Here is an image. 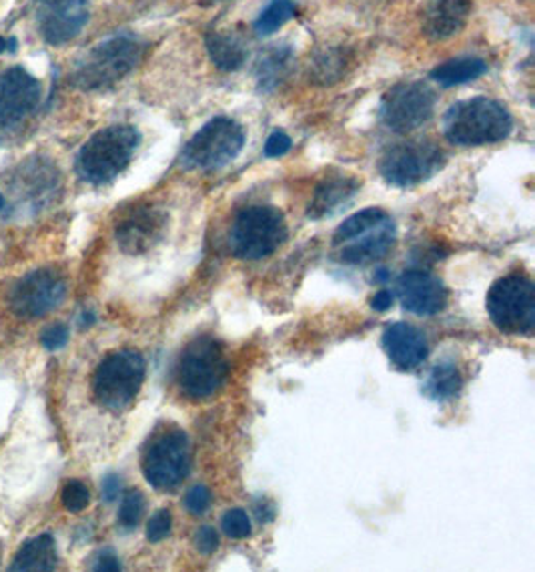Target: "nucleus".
Returning a JSON list of instances; mask_svg holds the SVG:
<instances>
[{
  "mask_svg": "<svg viewBox=\"0 0 535 572\" xmlns=\"http://www.w3.org/2000/svg\"><path fill=\"white\" fill-rule=\"evenodd\" d=\"M223 530L225 535L231 538H247L251 535V520L247 516L245 510L233 508L225 512L223 516Z\"/></svg>",
  "mask_w": 535,
  "mask_h": 572,
  "instance_id": "nucleus-30",
  "label": "nucleus"
},
{
  "mask_svg": "<svg viewBox=\"0 0 535 572\" xmlns=\"http://www.w3.org/2000/svg\"><path fill=\"white\" fill-rule=\"evenodd\" d=\"M357 189H359L357 179L351 175L333 173L323 177L317 183L315 191H313V197L307 205V217L323 219L337 213L341 207H345L349 201L355 197Z\"/></svg>",
  "mask_w": 535,
  "mask_h": 572,
  "instance_id": "nucleus-20",
  "label": "nucleus"
},
{
  "mask_svg": "<svg viewBox=\"0 0 535 572\" xmlns=\"http://www.w3.org/2000/svg\"><path fill=\"white\" fill-rule=\"evenodd\" d=\"M120 490H123V482H120L118 474H107L103 480V498L107 502H113L120 496Z\"/></svg>",
  "mask_w": 535,
  "mask_h": 572,
  "instance_id": "nucleus-37",
  "label": "nucleus"
},
{
  "mask_svg": "<svg viewBox=\"0 0 535 572\" xmlns=\"http://www.w3.org/2000/svg\"><path fill=\"white\" fill-rule=\"evenodd\" d=\"M443 167V151L431 140H407L386 151L381 175L396 187H413L433 177Z\"/></svg>",
  "mask_w": 535,
  "mask_h": 572,
  "instance_id": "nucleus-12",
  "label": "nucleus"
},
{
  "mask_svg": "<svg viewBox=\"0 0 535 572\" xmlns=\"http://www.w3.org/2000/svg\"><path fill=\"white\" fill-rule=\"evenodd\" d=\"M140 133L130 125L100 129L77 155V175L90 185H105L118 177L133 161Z\"/></svg>",
  "mask_w": 535,
  "mask_h": 572,
  "instance_id": "nucleus-3",
  "label": "nucleus"
},
{
  "mask_svg": "<svg viewBox=\"0 0 535 572\" xmlns=\"http://www.w3.org/2000/svg\"><path fill=\"white\" fill-rule=\"evenodd\" d=\"M65 296V279L50 269H38L16 281L8 294V307L18 317H43L55 311Z\"/></svg>",
  "mask_w": 535,
  "mask_h": 572,
  "instance_id": "nucleus-13",
  "label": "nucleus"
},
{
  "mask_svg": "<svg viewBox=\"0 0 535 572\" xmlns=\"http://www.w3.org/2000/svg\"><path fill=\"white\" fill-rule=\"evenodd\" d=\"M229 361L213 338H197L185 348L177 364V384L190 400H205L225 386Z\"/></svg>",
  "mask_w": 535,
  "mask_h": 572,
  "instance_id": "nucleus-6",
  "label": "nucleus"
},
{
  "mask_svg": "<svg viewBox=\"0 0 535 572\" xmlns=\"http://www.w3.org/2000/svg\"><path fill=\"white\" fill-rule=\"evenodd\" d=\"M401 306L416 316H436L448 306V289L427 271H406L397 281Z\"/></svg>",
  "mask_w": 535,
  "mask_h": 572,
  "instance_id": "nucleus-16",
  "label": "nucleus"
},
{
  "mask_svg": "<svg viewBox=\"0 0 535 572\" xmlns=\"http://www.w3.org/2000/svg\"><path fill=\"white\" fill-rule=\"evenodd\" d=\"M291 137L287 133H283V130H275L265 143V155L267 157H283L285 153H289L291 149Z\"/></svg>",
  "mask_w": 535,
  "mask_h": 572,
  "instance_id": "nucleus-34",
  "label": "nucleus"
},
{
  "mask_svg": "<svg viewBox=\"0 0 535 572\" xmlns=\"http://www.w3.org/2000/svg\"><path fill=\"white\" fill-rule=\"evenodd\" d=\"M40 103V83L15 67L0 75V127H16L36 110Z\"/></svg>",
  "mask_w": 535,
  "mask_h": 572,
  "instance_id": "nucleus-14",
  "label": "nucleus"
},
{
  "mask_svg": "<svg viewBox=\"0 0 535 572\" xmlns=\"http://www.w3.org/2000/svg\"><path fill=\"white\" fill-rule=\"evenodd\" d=\"M488 311L503 334H530L535 326V287L531 279L520 274L498 279L488 294Z\"/></svg>",
  "mask_w": 535,
  "mask_h": 572,
  "instance_id": "nucleus-9",
  "label": "nucleus"
},
{
  "mask_svg": "<svg viewBox=\"0 0 535 572\" xmlns=\"http://www.w3.org/2000/svg\"><path fill=\"white\" fill-rule=\"evenodd\" d=\"M57 545L50 535H40L28 540L16 552V556L10 565L13 572H48L57 568Z\"/></svg>",
  "mask_w": 535,
  "mask_h": 572,
  "instance_id": "nucleus-21",
  "label": "nucleus"
},
{
  "mask_svg": "<svg viewBox=\"0 0 535 572\" xmlns=\"http://www.w3.org/2000/svg\"><path fill=\"white\" fill-rule=\"evenodd\" d=\"M513 119L506 105L489 97H473L451 105L443 119V133L459 147L493 145L508 139Z\"/></svg>",
  "mask_w": 535,
  "mask_h": 572,
  "instance_id": "nucleus-1",
  "label": "nucleus"
},
{
  "mask_svg": "<svg viewBox=\"0 0 535 572\" xmlns=\"http://www.w3.org/2000/svg\"><path fill=\"white\" fill-rule=\"evenodd\" d=\"M38 26L48 45H65L88 23L90 0H36Z\"/></svg>",
  "mask_w": 535,
  "mask_h": 572,
  "instance_id": "nucleus-15",
  "label": "nucleus"
},
{
  "mask_svg": "<svg viewBox=\"0 0 535 572\" xmlns=\"http://www.w3.org/2000/svg\"><path fill=\"white\" fill-rule=\"evenodd\" d=\"M95 321V316L93 314H85L83 316V326H90Z\"/></svg>",
  "mask_w": 535,
  "mask_h": 572,
  "instance_id": "nucleus-41",
  "label": "nucleus"
},
{
  "mask_svg": "<svg viewBox=\"0 0 535 572\" xmlns=\"http://www.w3.org/2000/svg\"><path fill=\"white\" fill-rule=\"evenodd\" d=\"M143 43L135 36H113L93 47L78 60L70 83L73 87L93 93V90H107L120 83L143 58Z\"/></svg>",
  "mask_w": 535,
  "mask_h": 572,
  "instance_id": "nucleus-4",
  "label": "nucleus"
},
{
  "mask_svg": "<svg viewBox=\"0 0 535 572\" xmlns=\"http://www.w3.org/2000/svg\"><path fill=\"white\" fill-rule=\"evenodd\" d=\"M255 512H257V518L261 522H269V520H273V516H275V508H273L265 498H263V504H257Z\"/></svg>",
  "mask_w": 535,
  "mask_h": 572,
  "instance_id": "nucleus-39",
  "label": "nucleus"
},
{
  "mask_svg": "<svg viewBox=\"0 0 535 572\" xmlns=\"http://www.w3.org/2000/svg\"><path fill=\"white\" fill-rule=\"evenodd\" d=\"M5 207V199H3V195H0V209Z\"/></svg>",
  "mask_w": 535,
  "mask_h": 572,
  "instance_id": "nucleus-42",
  "label": "nucleus"
},
{
  "mask_svg": "<svg viewBox=\"0 0 535 572\" xmlns=\"http://www.w3.org/2000/svg\"><path fill=\"white\" fill-rule=\"evenodd\" d=\"M287 221L277 207L251 205L241 209L229 229V249L237 259H263L287 241Z\"/></svg>",
  "mask_w": 535,
  "mask_h": 572,
  "instance_id": "nucleus-5",
  "label": "nucleus"
},
{
  "mask_svg": "<svg viewBox=\"0 0 535 572\" xmlns=\"http://www.w3.org/2000/svg\"><path fill=\"white\" fill-rule=\"evenodd\" d=\"M95 570H100V572H117L120 570V562L117 558V555L113 550H98L97 556H95V565H93Z\"/></svg>",
  "mask_w": 535,
  "mask_h": 572,
  "instance_id": "nucleus-36",
  "label": "nucleus"
},
{
  "mask_svg": "<svg viewBox=\"0 0 535 572\" xmlns=\"http://www.w3.org/2000/svg\"><path fill=\"white\" fill-rule=\"evenodd\" d=\"M471 15V0H433L423 13L421 33L429 40H448L459 35Z\"/></svg>",
  "mask_w": 535,
  "mask_h": 572,
  "instance_id": "nucleus-19",
  "label": "nucleus"
},
{
  "mask_svg": "<svg viewBox=\"0 0 535 572\" xmlns=\"http://www.w3.org/2000/svg\"><path fill=\"white\" fill-rule=\"evenodd\" d=\"M437 105V95L423 80L399 83L391 87L381 99L379 117L393 133L406 135L423 127L433 117Z\"/></svg>",
  "mask_w": 535,
  "mask_h": 572,
  "instance_id": "nucleus-10",
  "label": "nucleus"
},
{
  "mask_svg": "<svg viewBox=\"0 0 535 572\" xmlns=\"http://www.w3.org/2000/svg\"><path fill=\"white\" fill-rule=\"evenodd\" d=\"M167 217L160 209L153 205H143L130 213L117 225V244L129 255L145 254L163 235Z\"/></svg>",
  "mask_w": 535,
  "mask_h": 572,
  "instance_id": "nucleus-17",
  "label": "nucleus"
},
{
  "mask_svg": "<svg viewBox=\"0 0 535 572\" xmlns=\"http://www.w3.org/2000/svg\"><path fill=\"white\" fill-rule=\"evenodd\" d=\"M143 512H145L143 494H140L139 490H129L123 496V502H120V508H118L120 526L127 530L137 528L140 518H143Z\"/></svg>",
  "mask_w": 535,
  "mask_h": 572,
  "instance_id": "nucleus-28",
  "label": "nucleus"
},
{
  "mask_svg": "<svg viewBox=\"0 0 535 572\" xmlns=\"http://www.w3.org/2000/svg\"><path fill=\"white\" fill-rule=\"evenodd\" d=\"M205 43H207V53L217 68L231 73V70H237L245 65V58H247L245 47L241 45L235 36L213 30V33L207 35Z\"/></svg>",
  "mask_w": 535,
  "mask_h": 572,
  "instance_id": "nucleus-24",
  "label": "nucleus"
},
{
  "mask_svg": "<svg viewBox=\"0 0 535 572\" xmlns=\"http://www.w3.org/2000/svg\"><path fill=\"white\" fill-rule=\"evenodd\" d=\"M170 526H173V516L169 510H159L157 515L149 520L147 525V538L150 542H160L170 535Z\"/></svg>",
  "mask_w": 535,
  "mask_h": 572,
  "instance_id": "nucleus-31",
  "label": "nucleus"
},
{
  "mask_svg": "<svg viewBox=\"0 0 535 572\" xmlns=\"http://www.w3.org/2000/svg\"><path fill=\"white\" fill-rule=\"evenodd\" d=\"M60 498H63V506L68 512H83L90 502L88 488L78 480H70L68 484L63 488V496Z\"/></svg>",
  "mask_w": 535,
  "mask_h": 572,
  "instance_id": "nucleus-29",
  "label": "nucleus"
},
{
  "mask_svg": "<svg viewBox=\"0 0 535 572\" xmlns=\"http://www.w3.org/2000/svg\"><path fill=\"white\" fill-rule=\"evenodd\" d=\"M185 506L190 515H203V512L211 506V492L205 484H197L187 492Z\"/></svg>",
  "mask_w": 535,
  "mask_h": 572,
  "instance_id": "nucleus-32",
  "label": "nucleus"
},
{
  "mask_svg": "<svg viewBox=\"0 0 535 572\" xmlns=\"http://www.w3.org/2000/svg\"><path fill=\"white\" fill-rule=\"evenodd\" d=\"M293 65V50L289 47H271L267 53L259 57L255 65V78L259 90L271 93L289 75Z\"/></svg>",
  "mask_w": 535,
  "mask_h": 572,
  "instance_id": "nucleus-23",
  "label": "nucleus"
},
{
  "mask_svg": "<svg viewBox=\"0 0 535 572\" xmlns=\"http://www.w3.org/2000/svg\"><path fill=\"white\" fill-rule=\"evenodd\" d=\"M297 15V5L293 0H271V5L255 20V30L259 35L269 36L285 26Z\"/></svg>",
  "mask_w": 535,
  "mask_h": 572,
  "instance_id": "nucleus-26",
  "label": "nucleus"
},
{
  "mask_svg": "<svg viewBox=\"0 0 535 572\" xmlns=\"http://www.w3.org/2000/svg\"><path fill=\"white\" fill-rule=\"evenodd\" d=\"M6 48H8V50H15V48H16V40H15V38H8V40H6V38L0 36V53H5Z\"/></svg>",
  "mask_w": 535,
  "mask_h": 572,
  "instance_id": "nucleus-40",
  "label": "nucleus"
},
{
  "mask_svg": "<svg viewBox=\"0 0 535 572\" xmlns=\"http://www.w3.org/2000/svg\"><path fill=\"white\" fill-rule=\"evenodd\" d=\"M463 380L459 369L453 364H437L431 369L426 384V394L433 400H449L459 394Z\"/></svg>",
  "mask_w": 535,
  "mask_h": 572,
  "instance_id": "nucleus-25",
  "label": "nucleus"
},
{
  "mask_svg": "<svg viewBox=\"0 0 535 572\" xmlns=\"http://www.w3.org/2000/svg\"><path fill=\"white\" fill-rule=\"evenodd\" d=\"M195 546L199 548V552H203V555H211V552H215L219 546L217 532L211 526L199 528V532L195 535Z\"/></svg>",
  "mask_w": 535,
  "mask_h": 572,
  "instance_id": "nucleus-35",
  "label": "nucleus"
},
{
  "mask_svg": "<svg viewBox=\"0 0 535 572\" xmlns=\"http://www.w3.org/2000/svg\"><path fill=\"white\" fill-rule=\"evenodd\" d=\"M391 306H393V294L387 289L377 291V294L371 299V307L376 311H387Z\"/></svg>",
  "mask_w": 535,
  "mask_h": 572,
  "instance_id": "nucleus-38",
  "label": "nucleus"
},
{
  "mask_svg": "<svg viewBox=\"0 0 535 572\" xmlns=\"http://www.w3.org/2000/svg\"><path fill=\"white\" fill-rule=\"evenodd\" d=\"M145 359L135 349H120L100 361L93 376V394L100 406L120 411L133 404L145 381Z\"/></svg>",
  "mask_w": 535,
  "mask_h": 572,
  "instance_id": "nucleus-8",
  "label": "nucleus"
},
{
  "mask_svg": "<svg viewBox=\"0 0 535 572\" xmlns=\"http://www.w3.org/2000/svg\"><path fill=\"white\" fill-rule=\"evenodd\" d=\"M396 244V224L383 209L367 207L347 217L333 235L337 259L365 265L386 257Z\"/></svg>",
  "mask_w": 535,
  "mask_h": 572,
  "instance_id": "nucleus-2",
  "label": "nucleus"
},
{
  "mask_svg": "<svg viewBox=\"0 0 535 572\" xmlns=\"http://www.w3.org/2000/svg\"><path fill=\"white\" fill-rule=\"evenodd\" d=\"M68 339V328L63 326V324H55V326H48L43 336H40V341H43V346L48 349V351H57L63 348L67 344Z\"/></svg>",
  "mask_w": 535,
  "mask_h": 572,
  "instance_id": "nucleus-33",
  "label": "nucleus"
},
{
  "mask_svg": "<svg viewBox=\"0 0 535 572\" xmlns=\"http://www.w3.org/2000/svg\"><path fill=\"white\" fill-rule=\"evenodd\" d=\"M383 348L391 364L403 369H416L427 358V339L416 326L399 321L383 331Z\"/></svg>",
  "mask_w": 535,
  "mask_h": 572,
  "instance_id": "nucleus-18",
  "label": "nucleus"
},
{
  "mask_svg": "<svg viewBox=\"0 0 535 572\" xmlns=\"http://www.w3.org/2000/svg\"><path fill=\"white\" fill-rule=\"evenodd\" d=\"M486 73H488L486 60H481L478 57H458V58L446 60V63H441L433 68L431 78L441 87L451 88V87L473 83V80H478Z\"/></svg>",
  "mask_w": 535,
  "mask_h": 572,
  "instance_id": "nucleus-22",
  "label": "nucleus"
},
{
  "mask_svg": "<svg viewBox=\"0 0 535 572\" xmlns=\"http://www.w3.org/2000/svg\"><path fill=\"white\" fill-rule=\"evenodd\" d=\"M190 472V444L183 430H167L150 440L143 454V474L157 490H175Z\"/></svg>",
  "mask_w": 535,
  "mask_h": 572,
  "instance_id": "nucleus-11",
  "label": "nucleus"
},
{
  "mask_svg": "<svg viewBox=\"0 0 535 572\" xmlns=\"http://www.w3.org/2000/svg\"><path fill=\"white\" fill-rule=\"evenodd\" d=\"M345 55L339 53V50L331 48L321 53L311 65V77L315 83L321 85H331L337 83V80L345 73Z\"/></svg>",
  "mask_w": 535,
  "mask_h": 572,
  "instance_id": "nucleus-27",
  "label": "nucleus"
},
{
  "mask_svg": "<svg viewBox=\"0 0 535 572\" xmlns=\"http://www.w3.org/2000/svg\"><path fill=\"white\" fill-rule=\"evenodd\" d=\"M245 130L237 120L215 117L201 127L180 155V165L193 171H217L243 151Z\"/></svg>",
  "mask_w": 535,
  "mask_h": 572,
  "instance_id": "nucleus-7",
  "label": "nucleus"
}]
</instances>
